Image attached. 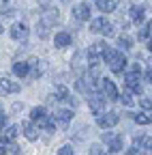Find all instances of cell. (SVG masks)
Segmentation results:
<instances>
[{
	"label": "cell",
	"instance_id": "cell-1",
	"mask_svg": "<svg viewBox=\"0 0 152 155\" xmlns=\"http://www.w3.org/2000/svg\"><path fill=\"white\" fill-rule=\"evenodd\" d=\"M139 80H141V67L135 63L131 67V71L124 75V86L131 91V93H135V95H141V84H139Z\"/></svg>",
	"mask_w": 152,
	"mask_h": 155
},
{
	"label": "cell",
	"instance_id": "cell-2",
	"mask_svg": "<svg viewBox=\"0 0 152 155\" xmlns=\"http://www.w3.org/2000/svg\"><path fill=\"white\" fill-rule=\"evenodd\" d=\"M88 106H90V110H92L94 114H103V112H105V106H107V97L92 91L90 97H88Z\"/></svg>",
	"mask_w": 152,
	"mask_h": 155
},
{
	"label": "cell",
	"instance_id": "cell-3",
	"mask_svg": "<svg viewBox=\"0 0 152 155\" xmlns=\"http://www.w3.org/2000/svg\"><path fill=\"white\" fill-rule=\"evenodd\" d=\"M90 30H92V32H101L103 37H111V35H113V26L107 22L105 17L92 19V22H90Z\"/></svg>",
	"mask_w": 152,
	"mask_h": 155
},
{
	"label": "cell",
	"instance_id": "cell-4",
	"mask_svg": "<svg viewBox=\"0 0 152 155\" xmlns=\"http://www.w3.org/2000/svg\"><path fill=\"white\" fill-rule=\"evenodd\" d=\"M118 121H120V116H118V112H103V114H99V127H103V129H107V127H113V125H118Z\"/></svg>",
	"mask_w": 152,
	"mask_h": 155
},
{
	"label": "cell",
	"instance_id": "cell-5",
	"mask_svg": "<svg viewBox=\"0 0 152 155\" xmlns=\"http://www.w3.org/2000/svg\"><path fill=\"white\" fill-rule=\"evenodd\" d=\"M107 65H109V69H111L113 73H122V71H124V65H126V56H124L122 52H116Z\"/></svg>",
	"mask_w": 152,
	"mask_h": 155
},
{
	"label": "cell",
	"instance_id": "cell-6",
	"mask_svg": "<svg viewBox=\"0 0 152 155\" xmlns=\"http://www.w3.org/2000/svg\"><path fill=\"white\" fill-rule=\"evenodd\" d=\"M103 140L109 144V153H118V151H122V138L118 134H103Z\"/></svg>",
	"mask_w": 152,
	"mask_h": 155
},
{
	"label": "cell",
	"instance_id": "cell-7",
	"mask_svg": "<svg viewBox=\"0 0 152 155\" xmlns=\"http://www.w3.org/2000/svg\"><path fill=\"white\" fill-rule=\"evenodd\" d=\"M11 37L15 39V41H26V37H28V26L26 24H20V22H17V24H13L11 26Z\"/></svg>",
	"mask_w": 152,
	"mask_h": 155
},
{
	"label": "cell",
	"instance_id": "cell-8",
	"mask_svg": "<svg viewBox=\"0 0 152 155\" xmlns=\"http://www.w3.org/2000/svg\"><path fill=\"white\" fill-rule=\"evenodd\" d=\"M101 86H103V95L107 97L109 101H116L118 99V88H116V84H113L111 80H103Z\"/></svg>",
	"mask_w": 152,
	"mask_h": 155
},
{
	"label": "cell",
	"instance_id": "cell-9",
	"mask_svg": "<svg viewBox=\"0 0 152 155\" xmlns=\"http://www.w3.org/2000/svg\"><path fill=\"white\" fill-rule=\"evenodd\" d=\"M90 15H92V13H90V7H88V5H84V2H82V5H77V7L73 9V17H75V19H79V22H88Z\"/></svg>",
	"mask_w": 152,
	"mask_h": 155
},
{
	"label": "cell",
	"instance_id": "cell-10",
	"mask_svg": "<svg viewBox=\"0 0 152 155\" xmlns=\"http://www.w3.org/2000/svg\"><path fill=\"white\" fill-rule=\"evenodd\" d=\"M71 119H73V114H71V110H58L54 114V121L58 123L62 129H67V125L71 123Z\"/></svg>",
	"mask_w": 152,
	"mask_h": 155
},
{
	"label": "cell",
	"instance_id": "cell-11",
	"mask_svg": "<svg viewBox=\"0 0 152 155\" xmlns=\"http://www.w3.org/2000/svg\"><path fill=\"white\" fill-rule=\"evenodd\" d=\"M7 93H20V84L7 80V78H0V95H7Z\"/></svg>",
	"mask_w": 152,
	"mask_h": 155
},
{
	"label": "cell",
	"instance_id": "cell-12",
	"mask_svg": "<svg viewBox=\"0 0 152 155\" xmlns=\"http://www.w3.org/2000/svg\"><path fill=\"white\" fill-rule=\"evenodd\" d=\"M58 19H60V15H58V11L56 9H45V15H43V22L47 24V26H54V24H58Z\"/></svg>",
	"mask_w": 152,
	"mask_h": 155
},
{
	"label": "cell",
	"instance_id": "cell-13",
	"mask_svg": "<svg viewBox=\"0 0 152 155\" xmlns=\"http://www.w3.org/2000/svg\"><path fill=\"white\" fill-rule=\"evenodd\" d=\"M22 127H24V136H26L28 140H32V142H34L36 138H39V129H36V127H34V125H32L30 121H26V123H24Z\"/></svg>",
	"mask_w": 152,
	"mask_h": 155
},
{
	"label": "cell",
	"instance_id": "cell-14",
	"mask_svg": "<svg viewBox=\"0 0 152 155\" xmlns=\"http://www.w3.org/2000/svg\"><path fill=\"white\" fill-rule=\"evenodd\" d=\"M36 125H39V129H45V131H54V129H56V121H51L47 114L41 116V119L36 121Z\"/></svg>",
	"mask_w": 152,
	"mask_h": 155
},
{
	"label": "cell",
	"instance_id": "cell-15",
	"mask_svg": "<svg viewBox=\"0 0 152 155\" xmlns=\"http://www.w3.org/2000/svg\"><path fill=\"white\" fill-rule=\"evenodd\" d=\"M54 41H56V48H67V45H71V35L69 32H58L54 37Z\"/></svg>",
	"mask_w": 152,
	"mask_h": 155
},
{
	"label": "cell",
	"instance_id": "cell-16",
	"mask_svg": "<svg viewBox=\"0 0 152 155\" xmlns=\"http://www.w3.org/2000/svg\"><path fill=\"white\" fill-rule=\"evenodd\" d=\"M28 69H30V65L24 63V61H20V63L13 65V73H15L17 78H26V75H28Z\"/></svg>",
	"mask_w": 152,
	"mask_h": 155
},
{
	"label": "cell",
	"instance_id": "cell-17",
	"mask_svg": "<svg viewBox=\"0 0 152 155\" xmlns=\"http://www.w3.org/2000/svg\"><path fill=\"white\" fill-rule=\"evenodd\" d=\"M144 15H146L144 7H133V9H131V19H133L135 24H144Z\"/></svg>",
	"mask_w": 152,
	"mask_h": 155
},
{
	"label": "cell",
	"instance_id": "cell-18",
	"mask_svg": "<svg viewBox=\"0 0 152 155\" xmlns=\"http://www.w3.org/2000/svg\"><path fill=\"white\" fill-rule=\"evenodd\" d=\"M99 11H103V13H111L113 9H116V2L113 0H99Z\"/></svg>",
	"mask_w": 152,
	"mask_h": 155
},
{
	"label": "cell",
	"instance_id": "cell-19",
	"mask_svg": "<svg viewBox=\"0 0 152 155\" xmlns=\"http://www.w3.org/2000/svg\"><path fill=\"white\" fill-rule=\"evenodd\" d=\"M141 41H146V39H150L152 37V22H148L146 26H141V30H139V35H137Z\"/></svg>",
	"mask_w": 152,
	"mask_h": 155
},
{
	"label": "cell",
	"instance_id": "cell-20",
	"mask_svg": "<svg viewBox=\"0 0 152 155\" xmlns=\"http://www.w3.org/2000/svg\"><path fill=\"white\" fill-rule=\"evenodd\" d=\"M36 35H39V39H47L49 37V26L45 22H41L39 26H36Z\"/></svg>",
	"mask_w": 152,
	"mask_h": 155
},
{
	"label": "cell",
	"instance_id": "cell-21",
	"mask_svg": "<svg viewBox=\"0 0 152 155\" xmlns=\"http://www.w3.org/2000/svg\"><path fill=\"white\" fill-rule=\"evenodd\" d=\"M47 112H45V108H41V106H36V108H32V112H30V119L32 121H39L41 116H45Z\"/></svg>",
	"mask_w": 152,
	"mask_h": 155
},
{
	"label": "cell",
	"instance_id": "cell-22",
	"mask_svg": "<svg viewBox=\"0 0 152 155\" xmlns=\"http://www.w3.org/2000/svg\"><path fill=\"white\" fill-rule=\"evenodd\" d=\"M118 45H120V48H122V50H129V48H131V45H133V39H131V37H129V35H122V37H120V39H118Z\"/></svg>",
	"mask_w": 152,
	"mask_h": 155
},
{
	"label": "cell",
	"instance_id": "cell-23",
	"mask_svg": "<svg viewBox=\"0 0 152 155\" xmlns=\"http://www.w3.org/2000/svg\"><path fill=\"white\" fill-rule=\"evenodd\" d=\"M15 136H17V127H13V125H11V127H7V129H5L2 138H5V140H15Z\"/></svg>",
	"mask_w": 152,
	"mask_h": 155
},
{
	"label": "cell",
	"instance_id": "cell-24",
	"mask_svg": "<svg viewBox=\"0 0 152 155\" xmlns=\"http://www.w3.org/2000/svg\"><path fill=\"white\" fill-rule=\"evenodd\" d=\"M133 119H135V123H139V125H150V123H152V119H150V116H146V114H135Z\"/></svg>",
	"mask_w": 152,
	"mask_h": 155
},
{
	"label": "cell",
	"instance_id": "cell-25",
	"mask_svg": "<svg viewBox=\"0 0 152 155\" xmlns=\"http://www.w3.org/2000/svg\"><path fill=\"white\" fill-rule=\"evenodd\" d=\"M122 104L129 108V106H133V97H131V91L129 88H124V93H122Z\"/></svg>",
	"mask_w": 152,
	"mask_h": 155
},
{
	"label": "cell",
	"instance_id": "cell-26",
	"mask_svg": "<svg viewBox=\"0 0 152 155\" xmlns=\"http://www.w3.org/2000/svg\"><path fill=\"white\" fill-rule=\"evenodd\" d=\"M139 106L144 108V110H152V97H141V99H139Z\"/></svg>",
	"mask_w": 152,
	"mask_h": 155
},
{
	"label": "cell",
	"instance_id": "cell-27",
	"mask_svg": "<svg viewBox=\"0 0 152 155\" xmlns=\"http://www.w3.org/2000/svg\"><path fill=\"white\" fill-rule=\"evenodd\" d=\"M139 142L144 144V149H148V151H152V138H148V136H146V138H141Z\"/></svg>",
	"mask_w": 152,
	"mask_h": 155
},
{
	"label": "cell",
	"instance_id": "cell-28",
	"mask_svg": "<svg viewBox=\"0 0 152 155\" xmlns=\"http://www.w3.org/2000/svg\"><path fill=\"white\" fill-rule=\"evenodd\" d=\"M58 155H73V147H69V144H64L60 151H58Z\"/></svg>",
	"mask_w": 152,
	"mask_h": 155
},
{
	"label": "cell",
	"instance_id": "cell-29",
	"mask_svg": "<svg viewBox=\"0 0 152 155\" xmlns=\"http://www.w3.org/2000/svg\"><path fill=\"white\" fill-rule=\"evenodd\" d=\"M90 155H101V147H99V144H92V149H90Z\"/></svg>",
	"mask_w": 152,
	"mask_h": 155
},
{
	"label": "cell",
	"instance_id": "cell-30",
	"mask_svg": "<svg viewBox=\"0 0 152 155\" xmlns=\"http://www.w3.org/2000/svg\"><path fill=\"white\" fill-rule=\"evenodd\" d=\"M5 121H7V114H5L2 110H0V129L5 127Z\"/></svg>",
	"mask_w": 152,
	"mask_h": 155
},
{
	"label": "cell",
	"instance_id": "cell-31",
	"mask_svg": "<svg viewBox=\"0 0 152 155\" xmlns=\"http://www.w3.org/2000/svg\"><path fill=\"white\" fill-rule=\"evenodd\" d=\"M146 80H148V82H152V67L146 71Z\"/></svg>",
	"mask_w": 152,
	"mask_h": 155
},
{
	"label": "cell",
	"instance_id": "cell-32",
	"mask_svg": "<svg viewBox=\"0 0 152 155\" xmlns=\"http://www.w3.org/2000/svg\"><path fill=\"white\" fill-rule=\"evenodd\" d=\"M126 155H137V147H133V149H129V153Z\"/></svg>",
	"mask_w": 152,
	"mask_h": 155
},
{
	"label": "cell",
	"instance_id": "cell-33",
	"mask_svg": "<svg viewBox=\"0 0 152 155\" xmlns=\"http://www.w3.org/2000/svg\"><path fill=\"white\" fill-rule=\"evenodd\" d=\"M7 151H9L7 147H2V144H0V155H7Z\"/></svg>",
	"mask_w": 152,
	"mask_h": 155
},
{
	"label": "cell",
	"instance_id": "cell-34",
	"mask_svg": "<svg viewBox=\"0 0 152 155\" xmlns=\"http://www.w3.org/2000/svg\"><path fill=\"white\" fill-rule=\"evenodd\" d=\"M148 50H150V52H152V41H150V43H148Z\"/></svg>",
	"mask_w": 152,
	"mask_h": 155
},
{
	"label": "cell",
	"instance_id": "cell-35",
	"mask_svg": "<svg viewBox=\"0 0 152 155\" xmlns=\"http://www.w3.org/2000/svg\"><path fill=\"white\" fill-rule=\"evenodd\" d=\"M0 32H2V26H0Z\"/></svg>",
	"mask_w": 152,
	"mask_h": 155
},
{
	"label": "cell",
	"instance_id": "cell-36",
	"mask_svg": "<svg viewBox=\"0 0 152 155\" xmlns=\"http://www.w3.org/2000/svg\"><path fill=\"white\" fill-rule=\"evenodd\" d=\"M97 2H99V0H97Z\"/></svg>",
	"mask_w": 152,
	"mask_h": 155
}]
</instances>
